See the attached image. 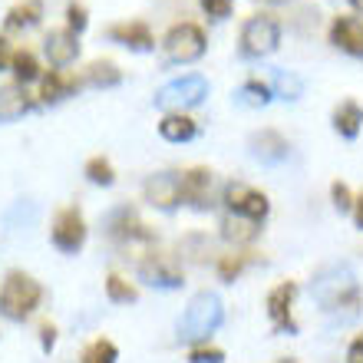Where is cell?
I'll return each mask as SVG.
<instances>
[{
    "label": "cell",
    "instance_id": "3",
    "mask_svg": "<svg viewBox=\"0 0 363 363\" xmlns=\"http://www.w3.org/2000/svg\"><path fill=\"white\" fill-rule=\"evenodd\" d=\"M43 301V287L23 271H10L0 284V314L7 320H27Z\"/></svg>",
    "mask_w": 363,
    "mask_h": 363
},
{
    "label": "cell",
    "instance_id": "40",
    "mask_svg": "<svg viewBox=\"0 0 363 363\" xmlns=\"http://www.w3.org/2000/svg\"><path fill=\"white\" fill-rule=\"evenodd\" d=\"M350 7H354L357 13H363V0H350Z\"/></svg>",
    "mask_w": 363,
    "mask_h": 363
},
{
    "label": "cell",
    "instance_id": "37",
    "mask_svg": "<svg viewBox=\"0 0 363 363\" xmlns=\"http://www.w3.org/2000/svg\"><path fill=\"white\" fill-rule=\"evenodd\" d=\"M347 363H363V334H357L347 347Z\"/></svg>",
    "mask_w": 363,
    "mask_h": 363
},
{
    "label": "cell",
    "instance_id": "7",
    "mask_svg": "<svg viewBox=\"0 0 363 363\" xmlns=\"http://www.w3.org/2000/svg\"><path fill=\"white\" fill-rule=\"evenodd\" d=\"M221 201H225V208L231 211V215H245V218L251 221H264L271 211V201L264 191L251 189V185H245V182H228L225 185V191H221Z\"/></svg>",
    "mask_w": 363,
    "mask_h": 363
},
{
    "label": "cell",
    "instance_id": "29",
    "mask_svg": "<svg viewBox=\"0 0 363 363\" xmlns=\"http://www.w3.org/2000/svg\"><path fill=\"white\" fill-rule=\"evenodd\" d=\"M116 360H119V350H116V344L106 340V337L93 340V344L83 350V363H116Z\"/></svg>",
    "mask_w": 363,
    "mask_h": 363
},
{
    "label": "cell",
    "instance_id": "36",
    "mask_svg": "<svg viewBox=\"0 0 363 363\" xmlns=\"http://www.w3.org/2000/svg\"><path fill=\"white\" fill-rule=\"evenodd\" d=\"M40 347H43L47 354L57 347V327L50 324V320H47V324H40Z\"/></svg>",
    "mask_w": 363,
    "mask_h": 363
},
{
    "label": "cell",
    "instance_id": "32",
    "mask_svg": "<svg viewBox=\"0 0 363 363\" xmlns=\"http://www.w3.org/2000/svg\"><path fill=\"white\" fill-rule=\"evenodd\" d=\"M189 363H225V350H221V347L199 344V347H191Z\"/></svg>",
    "mask_w": 363,
    "mask_h": 363
},
{
    "label": "cell",
    "instance_id": "30",
    "mask_svg": "<svg viewBox=\"0 0 363 363\" xmlns=\"http://www.w3.org/2000/svg\"><path fill=\"white\" fill-rule=\"evenodd\" d=\"M86 179L93 182V185H103V189H109V185L116 182L113 162H109V159H103V155L89 159V162H86Z\"/></svg>",
    "mask_w": 363,
    "mask_h": 363
},
{
    "label": "cell",
    "instance_id": "22",
    "mask_svg": "<svg viewBox=\"0 0 363 363\" xmlns=\"http://www.w3.org/2000/svg\"><path fill=\"white\" fill-rule=\"evenodd\" d=\"M83 83H89V86H96V89L119 86V83H123V69L116 67L113 60H93L86 67V73H83Z\"/></svg>",
    "mask_w": 363,
    "mask_h": 363
},
{
    "label": "cell",
    "instance_id": "33",
    "mask_svg": "<svg viewBox=\"0 0 363 363\" xmlns=\"http://www.w3.org/2000/svg\"><path fill=\"white\" fill-rule=\"evenodd\" d=\"M89 27V17H86V7H83V4H77V0H73V4H69L67 7V30H73V33H83V30Z\"/></svg>",
    "mask_w": 363,
    "mask_h": 363
},
{
    "label": "cell",
    "instance_id": "41",
    "mask_svg": "<svg viewBox=\"0 0 363 363\" xmlns=\"http://www.w3.org/2000/svg\"><path fill=\"white\" fill-rule=\"evenodd\" d=\"M281 363H297V360H281Z\"/></svg>",
    "mask_w": 363,
    "mask_h": 363
},
{
    "label": "cell",
    "instance_id": "13",
    "mask_svg": "<svg viewBox=\"0 0 363 363\" xmlns=\"http://www.w3.org/2000/svg\"><path fill=\"white\" fill-rule=\"evenodd\" d=\"M248 152H251V159H258L261 165H277L287 159L291 145H287V139L277 133V129H261V133H251Z\"/></svg>",
    "mask_w": 363,
    "mask_h": 363
},
{
    "label": "cell",
    "instance_id": "27",
    "mask_svg": "<svg viewBox=\"0 0 363 363\" xmlns=\"http://www.w3.org/2000/svg\"><path fill=\"white\" fill-rule=\"evenodd\" d=\"M10 69H13V77H17L20 86H27V83L40 79V63H37V57H33L30 50H17L13 60H10Z\"/></svg>",
    "mask_w": 363,
    "mask_h": 363
},
{
    "label": "cell",
    "instance_id": "18",
    "mask_svg": "<svg viewBox=\"0 0 363 363\" xmlns=\"http://www.w3.org/2000/svg\"><path fill=\"white\" fill-rule=\"evenodd\" d=\"M258 235H261L258 221L245 218V215H231V211H225V218H221V238L228 241V245L241 248V245H251Z\"/></svg>",
    "mask_w": 363,
    "mask_h": 363
},
{
    "label": "cell",
    "instance_id": "6",
    "mask_svg": "<svg viewBox=\"0 0 363 363\" xmlns=\"http://www.w3.org/2000/svg\"><path fill=\"white\" fill-rule=\"evenodd\" d=\"M205 47H208V40H205V30L199 23H175L162 40L165 57L172 63H195L205 57Z\"/></svg>",
    "mask_w": 363,
    "mask_h": 363
},
{
    "label": "cell",
    "instance_id": "39",
    "mask_svg": "<svg viewBox=\"0 0 363 363\" xmlns=\"http://www.w3.org/2000/svg\"><path fill=\"white\" fill-rule=\"evenodd\" d=\"M354 221H357V228L363 231V191L354 199Z\"/></svg>",
    "mask_w": 363,
    "mask_h": 363
},
{
    "label": "cell",
    "instance_id": "24",
    "mask_svg": "<svg viewBox=\"0 0 363 363\" xmlns=\"http://www.w3.org/2000/svg\"><path fill=\"white\" fill-rule=\"evenodd\" d=\"M40 17H43L40 0H23V4H17V7L7 10L4 23H7V30H27V27H37Z\"/></svg>",
    "mask_w": 363,
    "mask_h": 363
},
{
    "label": "cell",
    "instance_id": "11",
    "mask_svg": "<svg viewBox=\"0 0 363 363\" xmlns=\"http://www.w3.org/2000/svg\"><path fill=\"white\" fill-rule=\"evenodd\" d=\"M294 297H297V284L294 281H284V284H277L268 291V317L274 330H287V334H297V324H294Z\"/></svg>",
    "mask_w": 363,
    "mask_h": 363
},
{
    "label": "cell",
    "instance_id": "10",
    "mask_svg": "<svg viewBox=\"0 0 363 363\" xmlns=\"http://www.w3.org/2000/svg\"><path fill=\"white\" fill-rule=\"evenodd\" d=\"M145 201L159 211H175L182 205V175L179 172H155L143 185Z\"/></svg>",
    "mask_w": 363,
    "mask_h": 363
},
{
    "label": "cell",
    "instance_id": "31",
    "mask_svg": "<svg viewBox=\"0 0 363 363\" xmlns=\"http://www.w3.org/2000/svg\"><path fill=\"white\" fill-rule=\"evenodd\" d=\"M245 268H248V258H245V255H221V258H218V277H221V281H228V284Z\"/></svg>",
    "mask_w": 363,
    "mask_h": 363
},
{
    "label": "cell",
    "instance_id": "25",
    "mask_svg": "<svg viewBox=\"0 0 363 363\" xmlns=\"http://www.w3.org/2000/svg\"><path fill=\"white\" fill-rule=\"evenodd\" d=\"M274 99L268 83H261V79H248V83H241L238 93H235V103L248 106V109H261V106H268Z\"/></svg>",
    "mask_w": 363,
    "mask_h": 363
},
{
    "label": "cell",
    "instance_id": "42",
    "mask_svg": "<svg viewBox=\"0 0 363 363\" xmlns=\"http://www.w3.org/2000/svg\"><path fill=\"white\" fill-rule=\"evenodd\" d=\"M271 4H281V0H271Z\"/></svg>",
    "mask_w": 363,
    "mask_h": 363
},
{
    "label": "cell",
    "instance_id": "26",
    "mask_svg": "<svg viewBox=\"0 0 363 363\" xmlns=\"http://www.w3.org/2000/svg\"><path fill=\"white\" fill-rule=\"evenodd\" d=\"M271 93L281 96V99H301V93H304V79L297 77V73H287V69H274L271 73Z\"/></svg>",
    "mask_w": 363,
    "mask_h": 363
},
{
    "label": "cell",
    "instance_id": "28",
    "mask_svg": "<svg viewBox=\"0 0 363 363\" xmlns=\"http://www.w3.org/2000/svg\"><path fill=\"white\" fill-rule=\"evenodd\" d=\"M106 297H109L113 304H133L135 297H139V291H135L125 277L109 274V277H106Z\"/></svg>",
    "mask_w": 363,
    "mask_h": 363
},
{
    "label": "cell",
    "instance_id": "12",
    "mask_svg": "<svg viewBox=\"0 0 363 363\" xmlns=\"http://www.w3.org/2000/svg\"><path fill=\"white\" fill-rule=\"evenodd\" d=\"M106 228H109V238L123 241V245H129V248H133L135 241H145V245H152V231H149L143 221H139V215H135L129 205L116 208L113 215L106 218Z\"/></svg>",
    "mask_w": 363,
    "mask_h": 363
},
{
    "label": "cell",
    "instance_id": "5",
    "mask_svg": "<svg viewBox=\"0 0 363 363\" xmlns=\"http://www.w3.org/2000/svg\"><path fill=\"white\" fill-rule=\"evenodd\" d=\"M277 43H281V23L271 13H255V17L245 20V27H241V57H271Z\"/></svg>",
    "mask_w": 363,
    "mask_h": 363
},
{
    "label": "cell",
    "instance_id": "19",
    "mask_svg": "<svg viewBox=\"0 0 363 363\" xmlns=\"http://www.w3.org/2000/svg\"><path fill=\"white\" fill-rule=\"evenodd\" d=\"M30 93L27 86H20V83H7V86H0V123H13L20 119L23 113H30Z\"/></svg>",
    "mask_w": 363,
    "mask_h": 363
},
{
    "label": "cell",
    "instance_id": "20",
    "mask_svg": "<svg viewBox=\"0 0 363 363\" xmlns=\"http://www.w3.org/2000/svg\"><path fill=\"white\" fill-rule=\"evenodd\" d=\"M159 135L165 143H189L199 135V123L189 113H165V119L159 123Z\"/></svg>",
    "mask_w": 363,
    "mask_h": 363
},
{
    "label": "cell",
    "instance_id": "15",
    "mask_svg": "<svg viewBox=\"0 0 363 363\" xmlns=\"http://www.w3.org/2000/svg\"><path fill=\"white\" fill-rule=\"evenodd\" d=\"M106 37L116 40V43H123L125 50H133V53H149L155 47V37L152 30L145 27L143 20H129V23H113V27L106 30Z\"/></svg>",
    "mask_w": 363,
    "mask_h": 363
},
{
    "label": "cell",
    "instance_id": "1",
    "mask_svg": "<svg viewBox=\"0 0 363 363\" xmlns=\"http://www.w3.org/2000/svg\"><path fill=\"white\" fill-rule=\"evenodd\" d=\"M311 294L320 304V311L337 314L340 320H354L363 307L360 287H357V274L347 264H330L320 268L311 281Z\"/></svg>",
    "mask_w": 363,
    "mask_h": 363
},
{
    "label": "cell",
    "instance_id": "16",
    "mask_svg": "<svg viewBox=\"0 0 363 363\" xmlns=\"http://www.w3.org/2000/svg\"><path fill=\"white\" fill-rule=\"evenodd\" d=\"M211 172L205 165H195L182 175V201H189L191 208H208L211 205Z\"/></svg>",
    "mask_w": 363,
    "mask_h": 363
},
{
    "label": "cell",
    "instance_id": "17",
    "mask_svg": "<svg viewBox=\"0 0 363 363\" xmlns=\"http://www.w3.org/2000/svg\"><path fill=\"white\" fill-rule=\"evenodd\" d=\"M43 53L53 67H69L79 57V37L73 30H50L43 40Z\"/></svg>",
    "mask_w": 363,
    "mask_h": 363
},
{
    "label": "cell",
    "instance_id": "34",
    "mask_svg": "<svg viewBox=\"0 0 363 363\" xmlns=\"http://www.w3.org/2000/svg\"><path fill=\"white\" fill-rule=\"evenodd\" d=\"M330 199H334L337 211H354V195H350V189H347L344 182H334V185H330Z\"/></svg>",
    "mask_w": 363,
    "mask_h": 363
},
{
    "label": "cell",
    "instance_id": "9",
    "mask_svg": "<svg viewBox=\"0 0 363 363\" xmlns=\"http://www.w3.org/2000/svg\"><path fill=\"white\" fill-rule=\"evenodd\" d=\"M50 238L57 245L63 255H79L83 245H86V221L79 215V208H63L53 218V231H50Z\"/></svg>",
    "mask_w": 363,
    "mask_h": 363
},
{
    "label": "cell",
    "instance_id": "14",
    "mask_svg": "<svg viewBox=\"0 0 363 363\" xmlns=\"http://www.w3.org/2000/svg\"><path fill=\"white\" fill-rule=\"evenodd\" d=\"M330 43L344 50L347 57L363 60V20L360 17H334L330 23Z\"/></svg>",
    "mask_w": 363,
    "mask_h": 363
},
{
    "label": "cell",
    "instance_id": "21",
    "mask_svg": "<svg viewBox=\"0 0 363 363\" xmlns=\"http://www.w3.org/2000/svg\"><path fill=\"white\" fill-rule=\"evenodd\" d=\"M334 129L344 139H357L363 129V106L354 99H344V103L334 109Z\"/></svg>",
    "mask_w": 363,
    "mask_h": 363
},
{
    "label": "cell",
    "instance_id": "38",
    "mask_svg": "<svg viewBox=\"0 0 363 363\" xmlns=\"http://www.w3.org/2000/svg\"><path fill=\"white\" fill-rule=\"evenodd\" d=\"M10 60H13V53H10V43H7V37H0V69L7 67Z\"/></svg>",
    "mask_w": 363,
    "mask_h": 363
},
{
    "label": "cell",
    "instance_id": "4",
    "mask_svg": "<svg viewBox=\"0 0 363 363\" xmlns=\"http://www.w3.org/2000/svg\"><path fill=\"white\" fill-rule=\"evenodd\" d=\"M205 96H208V79L199 77V73H189V77H179L172 83H165L155 93V106L162 113H189V109L205 103Z\"/></svg>",
    "mask_w": 363,
    "mask_h": 363
},
{
    "label": "cell",
    "instance_id": "23",
    "mask_svg": "<svg viewBox=\"0 0 363 363\" xmlns=\"http://www.w3.org/2000/svg\"><path fill=\"white\" fill-rule=\"evenodd\" d=\"M79 86L77 77H67V73H50V77L40 79V99L43 103H60V99H67L73 89Z\"/></svg>",
    "mask_w": 363,
    "mask_h": 363
},
{
    "label": "cell",
    "instance_id": "8",
    "mask_svg": "<svg viewBox=\"0 0 363 363\" xmlns=\"http://www.w3.org/2000/svg\"><path fill=\"white\" fill-rule=\"evenodd\" d=\"M139 277L149 287H162V291H175L185 284L182 264L175 255H162V251H145V258L139 261Z\"/></svg>",
    "mask_w": 363,
    "mask_h": 363
},
{
    "label": "cell",
    "instance_id": "35",
    "mask_svg": "<svg viewBox=\"0 0 363 363\" xmlns=\"http://www.w3.org/2000/svg\"><path fill=\"white\" fill-rule=\"evenodd\" d=\"M201 10L215 20H225L231 13V0H201Z\"/></svg>",
    "mask_w": 363,
    "mask_h": 363
},
{
    "label": "cell",
    "instance_id": "2",
    "mask_svg": "<svg viewBox=\"0 0 363 363\" xmlns=\"http://www.w3.org/2000/svg\"><path fill=\"white\" fill-rule=\"evenodd\" d=\"M225 320V307L215 291H199L185 307V317L179 324V340L185 344H205Z\"/></svg>",
    "mask_w": 363,
    "mask_h": 363
}]
</instances>
